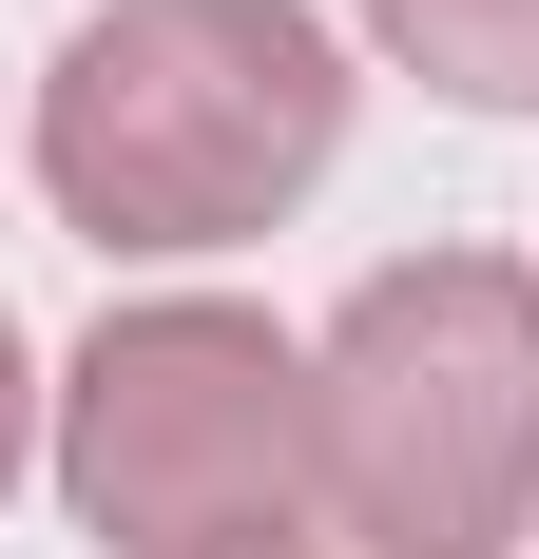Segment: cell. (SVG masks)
<instances>
[{"label":"cell","mask_w":539,"mask_h":559,"mask_svg":"<svg viewBox=\"0 0 539 559\" xmlns=\"http://www.w3.org/2000/svg\"><path fill=\"white\" fill-rule=\"evenodd\" d=\"M347 116H367V58L327 0H97L20 78V155L77 251L193 289L213 251L289 231L347 174Z\"/></svg>","instance_id":"cell-1"},{"label":"cell","mask_w":539,"mask_h":559,"mask_svg":"<svg viewBox=\"0 0 539 559\" xmlns=\"http://www.w3.org/2000/svg\"><path fill=\"white\" fill-rule=\"evenodd\" d=\"M327 559H539V251H385L309 329Z\"/></svg>","instance_id":"cell-2"},{"label":"cell","mask_w":539,"mask_h":559,"mask_svg":"<svg viewBox=\"0 0 539 559\" xmlns=\"http://www.w3.org/2000/svg\"><path fill=\"white\" fill-rule=\"evenodd\" d=\"M39 483L97 559H327L309 329H270L251 289H116L58 347Z\"/></svg>","instance_id":"cell-3"},{"label":"cell","mask_w":539,"mask_h":559,"mask_svg":"<svg viewBox=\"0 0 539 559\" xmlns=\"http://www.w3.org/2000/svg\"><path fill=\"white\" fill-rule=\"evenodd\" d=\"M385 78H424L443 116H539V0H347Z\"/></svg>","instance_id":"cell-4"},{"label":"cell","mask_w":539,"mask_h":559,"mask_svg":"<svg viewBox=\"0 0 539 559\" xmlns=\"http://www.w3.org/2000/svg\"><path fill=\"white\" fill-rule=\"evenodd\" d=\"M39 405H58V367H39V329L0 309V502L39 483Z\"/></svg>","instance_id":"cell-5"},{"label":"cell","mask_w":539,"mask_h":559,"mask_svg":"<svg viewBox=\"0 0 539 559\" xmlns=\"http://www.w3.org/2000/svg\"><path fill=\"white\" fill-rule=\"evenodd\" d=\"M0 135H20V78H0Z\"/></svg>","instance_id":"cell-6"}]
</instances>
